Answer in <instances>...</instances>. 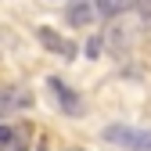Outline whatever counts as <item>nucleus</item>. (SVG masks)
Wrapping results in <instances>:
<instances>
[{
  "instance_id": "2",
  "label": "nucleus",
  "mask_w": 151,
  "mask_h": 151,
  "mask_svg": "<svg viewBox=\"0 0 151 151\" xmlns=\"http://www.w3.org/2000/svg\"><path fill=\"white\" fill-rule=\"evenodd\" d=\"M32 126L29 122H0V151H29Z\"/></svg>"
},
{
  "instance_id": "7",
  "label": "nucleus",
  "mask_w": 151,
  "mask_h": 151,
  "mask_svg": "<svg viewBox=\"0 0 151 151\" xmlns=\"http://www.w3.org/2000/svg\"><path fill=\"white\" fill-rule=\"evenodd\" d=\"M97 4V11L104 14V18H115V14H122V11H129L137 4V0H93Z\"/></svg>"
},
{
  "instance_id": "4",
  "label": "nucleus",
  "mask_w": 151,
  "mask_h": 151,
  "mask_svg": "<svg viewBox=\"0 0 151 151\" xmlns=\"http://www.w3.org/2000/svg\"><path fill=\"white\" fill-rule=\"evenodd\" d=\"M36 40H40L50 54L65 58V61H72V58H76V43L68 40V36H61L58 29H50V25H40V29H36Z\"/></svg>"
},
{
  "instance_id": "8",
  "label": "nucleus",
  "mask_w": 151,
  "mask_h": 151,
  "mask_svg": "<svg viewBox=\"0 0 151 151\" xmlns=\"http://www.w3.org/2000/svg\"><path fill=\"white\" fill-rule=\"evenodd\" d=\"M137 11H140L144 18H151V0H137Z\"/></svg>"
},
{
  "instance_id": "6",
  "label": "nucleus",
  "mask_w": 151,
  "mask_h": 151,
  "mask_svg": "<svg viewBox=\"0 0 151 151\" xmlns=\"http://www.w3.org/2000/svg\"><path fill=\"white\" fill-rule=\"evenodd\" d=\"M68 22L72 25H90L93 22V4H90V0H76V4H68Z\"/></svg>"
},
{
  "instance_id": "1",
  "label": "nucleus",
  "mask_w": 151,
  "mask_h": 151,
  "mask_svg": "<svg viewBox=\"0 0 151 151\" xmlns=\"http://www.w3.org/2000/svg\"><path fill=\"white\" fill-rule=\"evenodd\" d=\"M101 137L108 144H115L122 151H151V129H140V126H122V122H111L101 129Z\"/></svg>"
},
{
  "instance_id": "5",
  "label": "nucleus",
  "mask_w": 151,
  "mask_h": 151,
  "mask_svg": "<svg viewBox=\"0 0 151 151\" xmlns=\"http://www.w3.org/2000/svg\"><path fill=\"white\" fill-rule=\"evenodd\" d=\"M32 104V90L29 86H7V90H0V119L11 115V111L18 108H29Z\"/></svg>"
},
{
  "instance_id": "3",
  "label": "nucleus",
  "mask_w": 151,
  "mask_h": 151,
  "mask_svg": "<svg viewBox=\"0 0 151 151\" xmlns=\"http://www.w3.org/2000/svg\"><path fill=\"white\" fill-rule=\"evenodd\" d=\"M47 93L54 97V104H58L65 115H83V104H79V93L76 90H68L65 86V79H58V76H50L47 79Z\"/></svg>"
}]
</instances>
